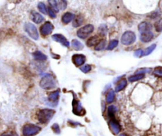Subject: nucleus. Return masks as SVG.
I'll use <instances>...</instances> for the list:
<instances>
[{"label": "nucleus", "mask_w": 162, "mask_h": 136, "mask_svg": "<svg viewBox=\"0 0 162 136\" xmlns=\"http://www.w3.org/2000/svg\"><path fill=\"white\" fill-rule=\"evenodd\" d=\"M55 114V111L52 109H41L37 113V119L39 123L42 124H46L52 120Z\"/></svg>", "instance_id": "nucleus-1"}, {"label": "nucleus", "mask_w": 162, "mask_h": 136, "mask_svg": "<svg viewBox=\"0 0 162 136\" xmlns=\"http://www.w3.org/2000/svg\"><path fill=\"white\" fill-rule=\"evenodd\" d=\"M40 85L42 89H46V90L54 89L56 87L55 79L50 74H45L41 78V81H40Z\"/></svg>", "instance_id": "nucleus-2"}, {"label": "nucleus", "mask_w": 162, "mask_h": 136, "mask_svg": "<svg viewBox=\"0 0 162 136\" xmlns=\"http://www.w3.org/2000/svg\"><path fill=\"white\" fill-rule=\"evenodd\" d=\"M41 127L34 124H26L22 128V135L23 136H34L41 131Z\"/></svg>", "instance_id": "nucleus-3"}, {"label": "nucleus", "mask_w": 162, "mask_h": 136, "mask_svg": "<svg viewBox=\"0 0 162 136\" xmlns=\"http://www.w3.org/2000/svg\"><path fill=\"white\" fill-rule=\"evenodd\" d=\"M136 41V35L132 31H126L121 38L122 44L124 45H130Z\"/></svg>", "instance_id": "nucleus-4"}, {"label": "nucleus", "mask_w": 162, "mask_h": 136, "mask_svg": "<svg viewBox=\"0 0 162 136\" xmlns=\"http://www.w3.org/2000/svg\"><path fill=\"white\" fill-rule=\"evenodd\" d=\"M94 31V25L91 24H88V25L83 26L80 29L77 30V36L80 38L85 39L88 35H90Z\"/></svg>", "instance_id": "nucleus-5"}, {"label": "nucleus", "mask_w": 162, "mask_h": 136, "mask_svg": "<svg viewBox=\"0 0 162 136\" xmlns=\"http://www.w3.org/2000/svg\"><path fill=\"white\" fill-rule=\"evenodd\" d=\"M25 32L29 34V36L31 38H33V40H38L39 35L38 32L37 28L33 24L27 22L25 24Z\"/></svg>", "instance_id": "nucleus-6"}, {"label": "nucleus", "mask_w": 162, "mask_h": 136, "mask_svg": "<svg viewBox=\"0 0 162 136\" xmlns=\"http://www.w3.org/2000/svg\"><path fill=\"white\" fill-rule=\"evenodd\" d=\"M53 25L50 22H45L43 25H41L40 28V32L42 36H47L52 33L53 30Z\"/></svg>", "instance_id": "nucleus-7"}, {"label": "nucleus", "mask_w": 162, "mask_h": 136, "mask_svg": "<svg viewBox=\"0 0 162 136\" xmlns=\"http://www.w3.org/2000/svg\"><path fill=\"white\" fill-rule=\"evenodd\" d=\"M109 127H110L111 131H112L115 135H118V134L120 132V131H121L120 124H119V123H118L115 118L110 119V120L109 121Z\"/></svg>", "instance_id": "nucleus-8"}, {"label": "nucleus", "mask_w": 162, "mask_h": 136, "mask_svg": "<svg viewBox=\"0 0 162 136\" xmlns=\"http://www.w3.org/2000/svg\"><path fill=\"white\" fill-rule=\"evenodd\" d=\"M52 40H54L55 42H59L61 43V45H63L65 47H69V41L66 39V38L64 36H63L62 34H60V33H56V34H53L52 36Z\"/></svg>", "instance_id": "nucleus-9"}, {"label": "nucleus", "mask_w": 162, "mask_h": 136, "mask_svg": "<svg viewBox=\"0 0 162 136\" xmlns=\"http://www.w3.org/2000/svg\"><path fill=\"white\" fill-rule=\"evenodd\" d=\"M72 62L74 63L75 65L80 67L85 63L86 57L83 54H74L72 56Z\"/></svg>", "instance_id": "nucleus-10"}, {"label": "nucleus", "mask_w": 162, "mask_h": 136, "mask_svg": "<svg viewBox=\"0 0 162 136\" xmlns=\"http://www.w3.org/2000/svg\"><path fill=\"white\" fill-rule=\"evenodd\" d=\"M73 112L77 115H83L85 113V111L83 110L81 105L80 104V102L77 100L73 101Z\"/></svg>", "instance_id": "nucleus-11"}, {"label": "nucleus", "mask_w": 162, "mask_h": 136, "mask_svg": "<svg viewBox=\"0 0 162 136\" xmlns=\"http://www.w3.org/2000/svg\"><path fill=\"white\" fill-rule=\"evenodd\" d=\"M151 30L152 25L150 23H149V22H141L140 24L138 25V30H139V32H140L141 33L151 31Z\"/></svg>", "instance_id": "nucleus-12"}, {"label": "nucleus", "mask_w": 162, "mask_h": 136, "mask_svg": "<svg viewBox=\"0 0 162 136\" xmlns=\"http://www.w3.org/2000/svg\"><path fill=\"white\" fill-rule=\"evenodd\" d=\"M30 18L31 19H32V21L35 22V23H37V24H39V23H41V22H42L44 21V18H43V16L35 11H33L31 12Z\"/></svg>", "instance_id": "nucleus-13"}, {"label": "nucleus", "mask_w": 162, "mask_h": 136, "mask_svg": "<svg viewBox=\"0 0 162 136\" xmlns=\"http://www.w3.org/2000/svg\"><path fill=\"white\" fill-rule=\"evenodd\" d=\"M154 33H152V31H149V32H146V33H141L140 39L141 41L142 42H145V43H147V42H149L150 41L153 40L154 38Z\"/></svg>", "instance_id": "nucleus-14"}, {"label": "nucleus", "mask_w": 162, "mask_h": 136, "mask_svg": "<svg viewBox=\"0 0 162 136\" xmlns=\"http://www.w3.org/2000/svg\"><path fill=\"white\" fill-rule=\"evenodd\" d=\"M75 15L71 12H66L61 17V22L64 24H69V22H71L72 20L74 19Z\"/></svg>", "instance_id": "nucleus-15"}, {"label": "nucleus", "mask_w": 162, "mask_h": 136, "mask_svg": "<svg viewBox=\"0 0 162 136\" xmlns=\"http://www.w3.org/2000/svg\"><path fill=\"white\" fill-rule=\"evenodd\" d=\"M100 42V36L96 35V36L91 37L87 41V45L89 47L96 46L99 42Z\"/></svg>", "instance_id": "nucleus-16"}, {"label": "nucleus", "mask_w": 162, "mask_h": 136, "mask_svg": "<svg viewBox=\"0 0 162 136\" xmlns=\"http://www.w3.org/2000/svg\"><path fill=\"white\" fill-rule=\"evenodd\" d=\"M59 94H60V92L59 90H57V91H54V92H51L49 94V96H48V99L50 100V102L52 103H55L59 99Z\"/></svg>", "instance_id": "nucleus-17"}, {"label": "nucleus", "mask_w": 162, "mask_h": 136, "mask_svg": "<svg viewBox=\"0 0 162 136\" xmlns=\"http://www.w3.org/2000/svg\"><path fill=\"white\" fill-rule=\"evenodd\" d=\"M33 57L37 61H43L47 59V56L43 53H41V51H35L34 53H33Z\"/></svg>", "instance_id": "nucleus-18"}, {"label": "nucleus", "mask_w": 162, "mask_h": 136, "mask_svg": "<svg viewBox=\"0 0 162 136\" xmlns=\"http://www.w3.org/2000/svg\"><path fill=\"white\" fill-rule=\"evenodd\" d=\"M127 85V80L124 78V79H122L121 81H119V82L118 83V84L116 85L115 87V92H120L122 90H123Z\"/></svg>", "instance_id": "nucleus-19"}, {"label": "nucleus", "mask_w": 162, "mask_h": 136, "mask_svg": "<svg viewBox=\"0 0 162 136\" xmlns=\"http://www.w3.org/2000/svg\"><path fill=\"white\" fill-rule=\"evenodd\" d=\"M83 22V17L81 15V14H79L74 18V20H73V26L74 27H79L80 25H82Z\"/></svg>", "instance_id": "nucleus-20"}, {"label": "nucleus", "mask_w": 162, "mask_h": 136, "mask_svg": "<svg viewBox=\"0 0 162 136\" xmlns=\"http://www.w3.org/2000/svg\"><path fill=\"white\" fill-rule=\"evenodd\" d=\"M71 46H72V48L75 50H76V51H79V50H81L83 49V45L80 41L76 40V39L72 40V42H71Z\"/></svg>", "instance_id": "nucleus-21"}, {"label": "nucleus", "mask_w": 162, "mask_h": 136, "mask_svg": "<svg viewBox=\"0 0 162 136\" xmlns=\"http://www.w3.org/2000/svg\"><path fill=\"white\" fill-rule=\"evenodd\" d=\"M145 77V74L144 73H136L134 75L130 76L129 77V81L130 82H134V81H137L139 80H141Z\"/></svg>", "instance_id": "nucleus-22"}, {"label": "nucleus", "mask_w": 162, "mask_h": 136, "mask_svg": "<svg viewBox=\"0 0 162 136\" xmlns=\"http://www.w3.org/2000/svg\"><path fill=\"white\" fill-rule=\"evenodd\" d=\"M115 91L113 90H110L109 92H107V97H106V101L107 103H111L114 102L115 100Z\"/></svg>", "instance_id": "nucleus-23"}, {"label": "nucleus", "mask_w": 162, "mask_h": 136, "mask_svg": "<svg viewBox=\"0 0 162 136\" xmlns=\"http://www.w3.org/2000/svg\"><path fill=\"white\" fill-rule=\"evenodd\" d=\"M116 111H117V108L115 106L111 105L110 107H108V108H107V115H108V116L110 117V119L115 118V114Z\"/></svg>", "instance_id": "nucleus-24"}, {"label": "nucleus", "mask_w": 162, "mask_h": 136, "mask_svg": "<svg viewBox=\"0 0 162 136\" xmlns=\"http://www.w3.org/2000/svg\"><path fill=\"white\" fill-rule=\"evenodd\" d=\"M106 40L103 39V40H100V42L98 43V44L95 46V50L96 51H101V50H104L105 47H106Z\"/></svg>", "instance_id": "nucleus-25"}, {"label": "nucleus", "mask_w": 162, "mask_h": 136, "mask_svg": "<svg viewBox=\"0 0 162 136\" xmlns=\"http://www.w3.org/2000/svg\"><path fill=\"white\" fill-rule=\"evenodd\" d=\"M49 2V4H50V6L51 8L57 13L59 11V7H58V3L56 0H48Z\"/></svg>", "instance_id": "nucleus-26"}, {"label": "nucleus", "mask_w": 162, "mask_h": 136, "mask_svg": "<svg viewBox=\"0 0 162 136\" xmlns=\"http://www.w3.org/2000/svg\"><path fill=\"white\" fill-rule=\"evenodd\" d=\"M118 45V40H111L109 44L107 45V50H113L114 49H115Z\"/></svg>", "instance_id": "nucleus-27"}, {"label": "nucleus", "mask_w": 162, "mask_h": 136, "mask_svg": "<svg viewBox=\"0 0 162 136\" xmlns=\"http://www.w3.org/2000/svg\"><path fill=\"white\" fill-rule=\"evenodd\" d=\"M156 49V44H153L151 45L150 46H149L147 49H146L145 50V51L143 52V56H148L149 55L150 53L154 51V50Z\"/></svg>", "instance_id": "nucleus-28"}, {"label": "nucleus", "mask_w": 162, "mask_h": 136, "mask_svg": "<svg viewBox=\"0 0 162 136\" xmlns=\"http://www.w3.org/2000/svg\"><path fill=\"white\" fill-rule=\"evenodd\" d=\"M58 7L59 10H65L68 6V3L66 0H58Z\"/></svg>", "instance_id": "nucleus-29"}, {"label": "nucleus", "mask_w": 162, "mask_h": 136, "mask_svg": "<svg viewBox=\"0 0 162 136\" xmlns=\"http://www.w3.org/2000/svg\"><path fill=\"white\" fill-rule=\"evenodd\" d=\"M99 36L103 37L106 35L107 33V25H102L99 26Z\"/></svg>", "instance_id": "nucleus-30"}, {"label": "nucleus", "mask_w": 162, "mask_h": 136, "mask_svg": "<svg viewBox=\"0 0 162 136\" xmlns=\"http://www.w3.org/2000/svg\"><path fill=\"white\" fill-rule=\"evenodd\" d=\"M37 7H38V10L41 11V13H43L44 14H47L46 6L45 5L44 3H39L38 5H37Z\"/></svg>", "instance_id": "nucleus-31"}, {"label": "nucleus", "mask_w": 162, "mask_h": 136, "mask_svg": "<svg viewBox=\"0 0 162 136\" xmlns=\"http://www.w3.org/2000/svg\"><path fill=\"white\" fill-rule=\"evenodd\" d=\"M155 30L157 32H161L162 31V19L158 20L157 22H155V25H154Z\"/></svg>", "instance_id": "nucleus-32"}, {"label": "nucleus", "mask_w": 162, "mask_h": 136, "mask_svg": "<svg viewBox=\"0 0 162 136\" xmlns=\"http://www.w3.org/2000/svg\"><path fill=\"white\" fill-rule=\"evenodd\" d=\"M80 70L84 73L89 72L91 70V66L90 64H85V65H83L80 67Z\"/></svg>", "instance_id": "nucleus-33"}, {"label": "nucleus", "mask_w": 162, "mask_h": 136, "mask_svg": "<svg viewBox=\"0 0 162 136\" xmlns=\"http://www.w3.org/2000/svg\"><path fill=\"white\" fill-rule=\"evenodd\" d=\"M47 13L49 14L50 18H55L56 16H57V15H56V12L53 11L50 6H49L48 9H47Z\"/></svg>", "instance_id": "nucleus-34"}, {"label": "nucleus", "mask_w": 162, "mask_h": 136, "mask_svg": "<svg viewBox=\"0 0 162 136\" xmlns=\"http://www.w3.org/2000/svg\"><path fill=\"white\" fill-rule=\"evenodd\" d=\"M154 74H155L157 76L162 77V68H161V67L156 68L154 71Z\"/></svg>", "instance_id": "nucleus-35"}, {"label": "nucleus", "mask_w": 162, "mask_h": 136, "mask_svg": "<svg viewBox=\"0 0 162 136\" xmlns=\"http://www.w3.org/2000/svg\"><path fill=\"white\" fill-rule=\"evenodd\" d=\"M143 51L141 49H139V50H136L134 52V56L136 57H142L143 56Z\"/></svg>", "instance_id": "nucleus-36"}, {"label": "nucleus", "mask_w": 162, "mask_h": 136, "mask_svg": "<svg viewBox=\"0 0 162 136\" xmlns=\"http://www.w3.org/2000/svg\"><path fill=\"white\" fill-rule=\"evenodd\" d=\"M52 128L53 129V131H54V132H56L57 134H59L60 132H61V131H60V128H59V126H58V124H54V125L52 126Z\"/></svg>", "instance_id": "nucleus-37"}, {"label": "nucleus", "mask_w": 162, "mask_h": 136, "mask_svg": "<svg viewBox=\"0 0 162 136\" xmlns=\"http://www.w3.org/2000/svg\"><path fill=\"white\" fill-rule=\"evenodd\" d=\"M150 71H151L150 69H141L137 70V73H144L145 74V72H150Z\"/></svg>", "instance_id": "nucleus-38"}, {"label": "nucleus", "mask_w": 162, "mask_h": 136, "mask_svg": "<svg viewBox=\"0 0 162 136\" xmlns=\"http://www.w3.org/2000/svg\"><path fill=\"white\" fill-rule=\"evenodd\" d=\"M1 136H18L15 133H3Z\"/></svg>", "instance_id": "nucleus-39"}, {"label": "nucleus", "mask_w": 162, "mask_h": 136, "mask_svg": "<svg viewBox=\"0 0 162 136\" xmlns=\"http://www.w3.org/2000/svg\"><path fill=\"white\" fill-rule=\"evenodd\" d=\"M157 16H158V14H157V13H153V14L150 15V18H156Z\"/></svg>", "instance_id": "nucleus-40"}, {"label": "nucleus", "mask_w": 162, "mask_h": 136, "mask_svg": "<svg viewBox=\"0 0 162 136\" xmlns=\"http://www.w3.org/2000/svg\"><path fill=\"white\" fill-rule=\"evenodd\" d=\"M119 136H127V135H125V134H122V135H120Z\"/></svg>", "instance_id": "nucleus-41"}]
</instances>
